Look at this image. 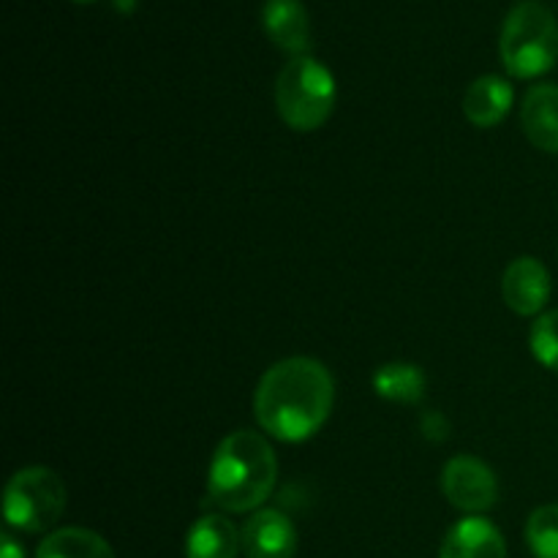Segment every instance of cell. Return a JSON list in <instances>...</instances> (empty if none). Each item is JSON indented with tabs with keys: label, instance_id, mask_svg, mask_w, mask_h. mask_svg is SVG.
<instances>
[{
	"label": "cell",
	"instance_id": "cell-1",
	"mask_svg": "<svg viewBox=\"0 0 558 558\" xmlns=\"http://www.w3.org/2000/svg\"><path fill=\"white\" fill-rule=\"evenodd\" d=\"M336 401L332 374L314 357H287L270 365L254 396L256 423L272 439L298 441L319 434Z\"/></svg>",
	"mask_w": 558,
	"mask_h": 558
},
{
	"label": "cell",
	"instance_id": "cell-2",
	"mask_svg": "<svg viewBox=\"0 0 558 558\" xmlns=\"http://www.w3.org/2000/svg\"><path fill=\"white\" fill-rule=\"evenodd\" d=\"M278 483V458L256 430H232L216 447L207 472V499L227 512L259 510Z\"/></svg>",
	"mask_w": 558,
	"mask_h": 558
},
{
	"label": "cell",
	"instance_id": "cell-3",
	"mask_svg": "<svg viewBox=\"0 0 558 558\" xmlns=\"http://www.w3.org/2000/svg\"><path fill=\"white\" fill-rule=\"evenodd\" d=\"M501 63L518 80L554 69L558 54L556 16L543 0H518L505 16L499 38Z\"/></svg>",
	"mask_w": 558,
	"mask_h": 558
},
{
	"label": "cell",
	"instance_id": "cell-4",
	"mask_svg": "<svg viewBox=\"0 0 558 558\" xmlns=\"http://www.w3.org/2000/svg\"><path fill=\"white\" fill-rule=\"evenodd\" d=\"M276 107L294 131H316L336 109V80L330 69L311 54L292 58L276 80Z\"/></svg>",
	"mask_w": 558,
	"mask_h": 558
},
{
	"label": "cell",
	"instance_id": "cell-5",
	"mask_svg": "<svg viewBox=\"0 0 558 558\" xmlns=\"http://www.w3.org/2000/svg\"><path fill=\"white\" fill-rule=\"evenodd\" d=\"M65 501L69 494L58 472L47 466H27L5 485L3 518L20 532L41 534L63 518Z\"/></svg>",
	"mask_w": 558,
	"mask_h": 558
},
{
	"label": "cell",
	"instance_id": "cell-6",
	"mask_svg": "<svg viewBox=\"0 0 558 558\" xmlns=\"http://www.w3.org/2000/svg\"><path fill=\"white\" fill-rule=\"evenodd\" d=\"M441 490L456 510L483 515L499 499V483L488 463L474 456H458L441 472Z\"/></svg>",
	"mask_w": 558,
	"mask_h": 558
},
{
	"label": "cell",
	"instance_id": "cell-7",
	"mask_svg": "<svg viewBox=\"0 0 558 558\" xmlns=\"http://www.w3.org/2000/svg\"><path fill=\"white\" fill-rule=\"evenodd\" d=\"M501 294L518 316H537L550 300V272L534 256H518L501 278Z\"/></svg>",
	"mask_w": 558,
	"mask_h": 558
},
{
	"label": "cell",
	"instance_id": "cell-8",
	"mask_svg": "<svg viewBox=\"0 0 558 558\" xmlns=\"http://www.w3.org/2000/svg\"><path fill=\"white\" fill-rule=\"evenodd\" d=\"M240 534L248 558H294L298 554V532L278 510H256Z\"/></svg>",
	"mask_w": 558,
	"mask_h": 558
},
{
	"label": "cell",
	"instance_id": "cell-9",
	"mask_svg": "<svg viewBox=\"0 0 558 558\" xmlns=\"http://www.w3.org/2000/svg\"><path fill=\"white\" fill-rule=\"evenodd\" d=\"M262 25L270 41L292 58L308 54L311 25L308 11L300 0H265L262 5Z\"/></svg>",
	"mask_w": 558,
	"mask_h": 558
},
{
	"label": "cell",
	"instance_id": "cell-10",
	"mask_svg": "<svg viewBox=\"0 0 558 558\" xmlns=\"http://www.w3.org/2000/svg\"><path fill=\"white\" fill-rule=\"evenodd\" d=\"M439 558H507V543L488 518L469 515L447 532Z\"/></svg>",
	"mask_w": 558,
	"mask_h": 558
},
{
	"label": "cell",
	"instance_id": "cell-11",
	"mask_svg": "<svg viewBox=\"0 0 558 558\" xmlns=\"http://www.w3.org/2000/svg\"><path fill=\"white\" fill-rule=\"evenodd\" d=\"M521 125L537 150L558 153V85H534L523 96Z\"/></svg>",
	"mask_w": 558,
	"mask_h": 558
},
{
	"label": "cell",
	"instance_id": "cell-12",
	"mask_svg": "<svg viewBox=\"0 0 558 558\" xmlns=\"http://www.w3.org/2000/svg\"><path fill=\"white\" fill-rule=\"evenodd\" d=\"M512 101H515V93H512L510 82L496 74H485L466 87L463 112H466L469 123L477 129H494L510 114Z\"/></svg>",
	"mask_w": 558,
	"mask_h": 558
},
{
	"label": "cell",
	"instance_id": "cell-13",
	"mask_svg": "<svg viewBox=\"0 0 558 558\" xmlns=\"http://www.w3.org/2000/svg\"><path fill=\"white\" fill-rule=\"evenodd\" d=\"M240 548L243 534L218 512L199 518L185 537V558H238Z\"/></svg>",
	"mask_w": 558,
	"mask_h": 558
},
{
	"label": "cell",
	"instance_id": "cell-14",
	"mask_svg": "<svg viewBox=\"0 0 558 558\" xmlns=\"http://www.w3.org/2000/svg\"><path fill=\"white\" fill-rule=\"evenodd\" d=\"M425 387L428 381H425L423 368L412 363H385L374 374L376 396L390 403L414 407L425 398Z\"/></svg>",
	"mask_w": 558,
	"mask_h": 558
},
{
	"label": "cell",
	"instance_id": "cell-15",
	"mask_svg": "<svg viewBox=\"0 0 558 558\" xmlns=\"http://www.w3.org/2000/svg\"><path fill=\"white\" fill-rule=\"evenodd\" d=\"M36 558H114L112 545L90 529H58L38 545Z\"/></svg>",
	"mask_w": 558,
	"mask_h": 558
},
{
	"label": "cell",
	"instance_id": "cell-16",
	"mask_svg": "<svg viewBox=\"0 0 558 558\" xmlns=\"http://www.w3.org/2000/svg\"><path fill=\"white\" fill-rule=\"evenodd\" d=\"M526 543L534 558H558V505H545L529 515Z\"/></svg>",
	"mask_w": 558,
	"mask_h": 558
},
{
	"label": "cell",
	"instance_id": "cell-17",
	"mask_svg": "<svg viewBox=\"0 0 558 558\" xmlns=\"http://www.w3.org/2000/svg\"><path fill=\"white\" fill-rule=\"evenodd\" d=\"M529 343H532V354L537 357V363L558 374V308L534 322Z\"/></svg>",
	"mask_w": 558,
	"mask_h": 558
},
{
	"label": "cell",
	"instance_id": "cell-18",
	"mask_svg": "<svg viewBox=\"0 0 558 558\" xmlns=\"http://www.w3.org/2000/svg\"><path fill=\"white\" fill-rule=\"evenodd\" d=\"M420 428H423L425 439L430 441H445L447 434H450V423H447L441 412H425Z\"/></svg>",
	"mask_w": 558,
	"mask_h": 558
},
{
	"label": "cell",
	"instance_id": "cell-19",
	"mask_svg": "<svg viewBox=\"0 0 558 558\" xmlns=\"http://www.w3.org/2000/svg\"><path fill=\"white\" fill-rule=\"evenodd\" d=\"M0 558H25V550L20 548V543L11 534L0 537Z\"/></svg>",
	"mask_w": 558,
	"mask_h": 558
},
{
	"label": "cell",
	"instance_id": "cell-20",
	"mask_svg": "<svg viewBox=\"0 0 558 558\" xmlns=\"http://www.w3.org/2000/svg\"><path fill=\"white\" fill-rule=\"evenodd\" d=\"M74 3H93V0H74Z\"/></svg>",
	"mask_w": 558,
	"mask_h": 558
}]
</instances>
